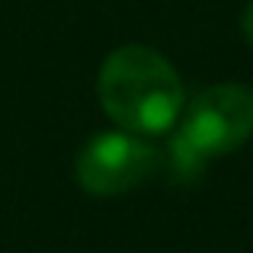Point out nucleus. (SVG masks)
Instances as JSON below:
<instances>
[{
	"label": "nucleus",
	"mask_w": 253,
	"mask_h": 253,
	"mask_svg": "<svg viewBox=\"0 0 253 253\" xmlns=\"http://www.w3.org/2000/svg\"><path fill=\"white\" fill-rule=\"evenodd\" d=\"M209 161H211V157H205L189 138L176 131V135L170 138V144L164 148L161 161H157V170L167 176V183L189 186V183H196V179L205 173V164H209Z\"/></svg>",
	"instance_id": "nucleus-4"
},
{
	"label": "nucleus",
	"mask_w": 253,
	"mask_h": 253,
	"mask_svg": "<svg viewBox=\"0 0 253 253\" xmlns=\"http://www.w3.org/2000/svg\"><path fill=\"white\" fill-rule=\"evenodd\" d=\"M176 131L205 157L237 151L253 135V90L244 84H215L196 93Z\"/></svg>",
	"instance_id": "nucleus-3"
},
{
	"label": "nucleus",
	"mask_w": 253,
	"mask_h": 253,
	"mask_svg": "<svg viewBox=\"0 0 253 253\" xmlns=\"http://www.w3.org/2000/svg\"><path fill=\"white\" fill-rule=\"evenodd\" d=\"M241 32H244V39H247V45L253 48V3H247V10H244V16H241Z\"/></svg>",
	"instance_id": "nucleus-5"
},
{
	"label": "nucleus",
	"mask_w": 253,
	"mask_h": 253,
	"mask_svg": "<svg viewBox=\"0 0 253 253\" xmlns=\"http://www.w3.org/2000/svg\"><path fill=\"white\" fill-rule=\"evenodd\" d=\"M96 93L106 116L131 135H164L183 112V81L161 51L122 45L103 61Z\"/></svg>",
	"instance_id": "nucleus-1"
},
{
	"label": "nucleus",
	"mask_w": 253,
	"mask_h": 253,
	"mask_svg": "<svg viewBox=\"0 0 253 253\" xmlns=\"http://www.w3.org/2000/svg\"><path fill=\"white\" fill-rule=\"evenodd\" d=\"M161 151L131 131H103L90 138L74 161V176L90 196L109 199L131 192L157 173Z\"/></svg>",
	"instance_id": "nucleus-2"
}]
</instances>
